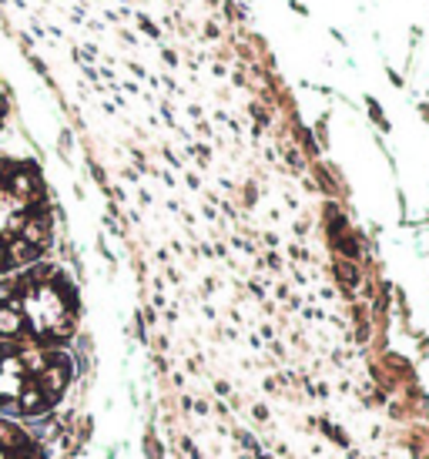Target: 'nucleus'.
<instances>
[{"label": "nucleus", "mask_w": 429, "mask_h": 459, "mask_svg": "<svg viewBox=\"0 0 429 459\" xmlns=\"http://www.w3.org/2000/svg\"><path fill=\"white\" fill-rule=\"evenodd\" d=\"M67 383H71V362L61 356V352H51V365L34 379V385L44 392V399L54 406V403L61 399V392L67 389Z\"/></svg>", "instance_id": "f257e3e1"}, {"label": "nucleus", "mask_w": 429, "mask_h": 459, "mask_svg": "<svg viewBox=\"0 0 429 459\" xmlns=\"http://www.w3.org/2000/svg\"><path fill=\"white\" fill-rule=\"evenodd\" d=\"M48 399H44V392L34 385V379H27V385L21 389V396H17V412L27 416V419H41L44 412H48Z\"/></svg>", "instance_id": "f03ea898"}, {"label": "nucleus", "mask_w": 429, "mask_h": 459, "mask_svg": "<svg viewBox=\"0 0 429 459\" xmlns=\"http://www.w3.org/2000/svg\"><path fill=\"white\" fill-rule=\"evenodd\" d=\"M24 312L21 302H10V306H0V339H17L24 332Z\"/></svg>", "instance_id": "7ed1b4c3"}, {"label": "nucleus", "mask_w": 429, "mask_h": 459, "mask_svg": "<svg viewBox=\"0 0 429 459\" xmlns=\"http://www.w3.org/2000/svg\"><path fill=\"white\" fill-rule=\"evenodd\" d=\"M27 442V429H21V426H14L10 419H0V453H21Z\"/></svg>", "instance_id": "20e7f679"}, {"label": "nucleus", "mask_w": 429, "mask_h": 459, "mask_svg": "<svg viewBox=\"0 0 429 459\" xmlns=\"http://www.w3.org/2000/svg\"><path fill=\"white\" fill-rule=\"evenodd\" d=\"M7 258H10V268H14V265H34V261L41 258V248L27 245L24 238H10V242H7Z\"/></svg>", "instance_id": "39448f33"}, {"label": "nucleus", "mask_w": 429, "mask_h": 459, "mask_svg": "<svg viewBox=\"0 0 429 459\" xmlns=\"http://www.w3.org/2000/svg\"><path fill=\"white\" fill-rule=\"evenodd\" d=\"M24 385H27L24 376H17V372H0V403H3V399H17Z\"/></svg>", "instance_id": "423d86ee"}]
</instances>
